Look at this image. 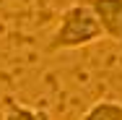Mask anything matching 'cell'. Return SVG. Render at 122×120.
<instances>
[{"mask_svg": "<svg viewBox=\"0 0 122 120\" xmlns=\"http://www.w3.org/2000/svg\"><path fill=\"white\" fill-rule=\"evenodd\" d=\"M104 29L99 24L94 8L81 0V3H73L68 5L60 18H57V26L49 37L44 52L47 55H57V52H65V50H81V47H88L99 39H104Z\"/></svg>", "mask_w": 122, "mask_h": 120, "instance_id": "obj_1", "label": "cell"}, {"mask_svg": "<svg viewBox=\"0 0 122 120\" xmlns=\"http://www.w3.org/2000/svg\"><path fill=\"white\" fill-rule=\"evenodd\" d=\"M86 3L94 8L104 34L114 42H122V0H86Z\"/></svg>", "mask_w": 122, "mask_h": 120, "instance_id": "obj_2", "label": "cell"}, {"mask_svg": "<svg viewBox=\"0 0 122 120\" xmlns=\"http://www.w3.org/2000/svg\"><path fill=\"white\" fill-rule=\"evenodd\" d=\"M81 120H122V102L120 99H99L81 115Z\"/></svg>", "mask_w": 122, "mask_h": 120, "instance_id": "obj_3", "label": "cell"}, {"mask_svg": "<svg viewBox=\"0 0 122 120\" xmlns=\"http://www.w3.org/2000/svg\"><path fill=\"white\" fill-rule=\"evenodd\" d=\"M3 120H52V115H49L47 110H42V107H26L21 102L10 99L5 104Z\"/></svg>", "mask_w": 122, "mask_h": 120, "instance_id": "obj_4", "label": "cell"}]
</instances>
